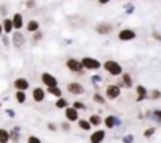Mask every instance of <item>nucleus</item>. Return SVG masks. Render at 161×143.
Masks as SVG:
<instances>
[{
  "mask_svg": "<svg viewBox=\"0 0 161 143\" xmlns=\"http://www.w3.org/2000/svg\"><path fill=\"white\" fill-rule=\"evenodd\" d=\"M104 69L112 76H120L122 74V66L117 61H114V60H108L104 63Z\"/></svg>",
  "mask_w": 161,
  "mask_h": 143,
  "instance_id": "f257e3e1",
  "label": "nucleus"
},
{
  "mask_svg": "<svg viewBox=\"0 0 161 143\" xmlns=\"http://www.w3.org/2000/svg\"><path fill=\"white\" fill-rule=\"evenodd\" d=\"M80 64H82V68H86V69H98V68L101 66V63H100L98 60H95V58H90V57H86V58H82Z\"/></svg>",
  "mask_w": 161,
  "mask_h": 143,
  "instance_id": "f03ea898",
  "label": "nucleus"
},
{
  "mask_svg": "<svg viewBox=\"0 0 161 143\" xmlns=\"http://www.w3.org/2000/svg\"><path fill=\"white\" fill-rule=\"evenodd\" d=\"M106 96H108L109 99L119 98V96H120V87H119V85H109V87L106 88Z\"/></svg>",
  "mask_w": 161,
  "mask_h": 143,
  "instance_id": "7ed1b4c3",
  "label": "nucleus"
},
{
  "mask_svg": "<svg viewBox=\"0 0 161 143\" xmlns=\"http://www.w3.org/2000/svg\"><path fill=\"white\" fill-rule=\"evenodd\" d=\"M68 91L71 93V94H82L84 93V87L80 85V84H77V82H73V84H68Z\"/></svg>",
  "mask_w": 161,
  "mask_h": 143,
  "instance_id": "20e7f679",
  "label": "nucleus"
},
{
  "mask_svg": "<svg viewBox=\"0 0 161 143\" xmlns=\"http://www.w3.org/2000/svg\"><path fill=\"white\" fill-rule=\"evenodd\" d=\"M66 66H68V69L73 71V73H80V71H82V64H80V61H77L74 58H69L66 61Z\"/></svg>",
  "mask_w": 161,
  "mask_h": 143,
  "instance_id": "39448f33",
  "label": "nucleus"
},
{
  "mask_svg": "<svg viewBox=\"0 0 161 143\" xmlns=\"http://www.w3.org/2000/svg\"><path fill=\"white\" fill-rule=\"evenodd\" d=\"M41 80H43L44 85H47V88H49V87H57V79H55L54 76L47 74V73H44V74L41 76Z\"/></svg>",
  "mask_w": 161,
  "mask_h": 143,
  "instance_id": "423d86ee",
  "label": "nucleus"
},
{
  "mask_svg": "<svg viewBox=\"0 0 161 143\" xmlns=\"http://www.w3.org/2000/svg\"><path fill=\"white\" fill-rule=\"evenodd\" d=\"M134 38H136V33L133 30H122L119 33V39H122V41H130V39H134Z\"/></svg>",
  "mask_w": 161,
  "mask_h": 143,
  "instance_id": "0eeeda50",
  "label": "nucleus"
},
{
  "mask_svg": "<svg viewBox=\"0 0 161 143\" xmlns=\"http://www.w3.org/2000/svg\"><path fill=\"white\" fill-rule=\"evenodd\" d=\"M122 76V74H120ZM133 82H131V76L130 74H123L120 77V82H119V87H125V88H131Z\"/></svg>",
  "mask_w": 161,
  "mask_h": 143,
  "instance_id": "6e6552de",
  "label": "nucleus"
},
{
  "mask_svg": "<svg viewBox=\"0 0 161 143\" xmlns=\"http://www.w3.org/2000/svg\"><path fill=\"white\" fill-rule=\"evenodd\" d=\"M97 32L100 35H108V33L112 32V25L111 24H98L97 25Z\"/></svg>",
  "mask_w": 161,
  "mask_h": 143,
  "instance_id": "1a4fd4ad",
  "label": "nucleus"
},
{
  "mask_svg": "<svg viewBox=\"0 0 161 143\" xmlns=\"http://www.w3.org/2000/svg\"><path fill=\"white\" fill-rule=\"evenodd\" d=\"M104 130H97V132H93L92 134V137H90V141L92 143H101L103 140H104Z\"/></svg>",
  "mask_w": 161,
  "mask_h": 143,
  "instance_id": "9d476101",
  "label": "nucleus"
},
{
  "mask_svg": "<svg viewBox=\"0 0 161 143\" xmlns=\"http://www.w3.org/2000/svg\"><path fill=\"white\" fill-rule=\"evenodd\" d=\"M65 116H66L68 121H76V120H77V110L73 109V107H68V109L65 110Z\"/></svg>",
  "mask_w": 161,
  "mask_h": 143,
  "instance_id": "9b49d317",
  "label": "nucleus"
},
{
  "mask_svg": "<svg viewBox=\"0 0 161 143\" xmlns=\"http://www.w3.org/2000/svg\"><path fill=\"white\" fill-rule=\"evenodd\" d=\"M14 87L18 88V91H24V90L29 88V82H27L25 79H18V80L14 82Z\"/></svg>",
  "mask_w": 161,
  "mask_h": 143,
  "instance_id": "f8f14e48",
  "label": "nucleus"
},
{
  "mask_svg": "<svg viewBox=\"0 0 161 143\" xmlns=\"http://www.w3.org/2000/svg\"><path fill=\"white\" fill-rule=\"evenodd\" d=\"M33 99H35L36 102L44 101V90H43V88H35V90H33Z\"/></svg>",
  "mask_w": 161,
  "mask_h": 143,
  "instance_id": "ddd939ff",
  "label": "nucleus"
},
{
  "mask_svg": "<svg viewBox=\"0 0 161 143\" xmlns=\"http://www.w3.org/2000/svg\"><path fill=\"white\" fill-rule=\"evenodd\" d=\"M13 28H22V14H14V18H13Z\"/></svg>",
  "mask_w": 161,
  "mask_h": 143,
  "instance_id": "4468645a",
  "label": "nucleus"
},
{
  "mask_svg": "<svg viewBox=\"0 0 161 143\" xmlns=\"http://www.w3.org/2000/svg\"><path fill=\"white\" fill-rule=\"evenodd\" d=\"M104 123H106V126H108L109 129H111V127H114L115 124H117V126L120 124V121H119L117 118H114V116H108V118L104 120Z\"/></svg>",
  "mask_w": 161,
  "mask_h": 143,
  "instance_id": "2eb2a0df",
  "label": "nucleus"
},
{
  "mask_svg": "<svg viewBox=\"0 0 161 143\" xmlns=\"http://www.w3.org/2000/svg\"><path fill=\"white\" fill-rule=\"evenodd\" d=\"M10 140V132L5 129H0V143H8Z\"/></svg>",
  "mask_w": 161,
  "mask_h": 143,
  "instance_id": "dca6fc26",
  "label": "nucleus"
},
{
  "mask_svg": "<svg viewBox=\"0 0 161 143\" xmlns=\"http://www.w3.org/2000/svg\"><path fill=\"white\" fill-rule=\"evenodd\" d=\"M24 44V36L21 33H14V46L16 47H21Z\"/></svg>",
  "mask_w": 161,
  "mask_h": 143,
  "instance_id": "f3484780",
  "label": "nucleus"
},
{
  "mask_svg": "<svg viewBox=\"0 0 161 143\" xmlns=\"http://www.w3.org/2000/svg\"><path fill=\"white\" fill-rule=\"evenodd\" d=\"M89 123H90L92 126H100V124H101V118H100V115H92L90 120H89Z\"/></svg>",
  "mask_w": 161,
  "mask_h": 143,
  "instance_id": "a211bd4d",
  "label": "nucleus"
},
{
  "mask_svg": "<svg viewBox=\"0 0 161 143\" xmlns=\"http://www.w3.org/2000/svg\"><path fill=\"white\" fill-rule=\"evenodd\" d=\"M2 28H3L5 32H8V33H10V32L13 30V22H11L10 19H5V21H3V25H2Z\"/></svg>",
  "mask_w": 161,
  "mask_h": 143,
  "instance_id": "6ab92c4d",
  "label": "nucleus"
},
{
  "mask_svg": "<svg viewBox=\"0 0 161 143\" xmlns=\"http://www.w3.org/2000/svg\"><path fill=\"white\" fill-rule=\"evenodd\" d=\"M38 28H40V24H38L36 21H30L29 25H27V30H29V32H36Z\"/></svg>",
  "mask_w": 161,
  "mask_h": 143,
  "instance_id": "aec40b11",
  "label": "nucleus"
},
{
  "mask_svg": "<svg viewBox=\"0 0 161 143\" xmlns=\"http://www.w3.org/2000/svg\"><path fill=\"white\" fill-rule=\"evenodd\" d=\"M79 127L82 129V130H89L92 127V124L89 121H86V120H79Z\"/></svg>",
  "mask_w": 161,
  "mask_h": 143,
  "instance_id": "412c9836",
  "label": "nucleus"
},
{
  "mask_svg": "<svg viewBox=\"0 0 161 143\" xmlns=\"http://www.w3.org/2000/svg\"><path fill=\"white\" fill-rule=\"evenodd\" d=\"M136 91L139 93V98H137V101H142V99L147 96V91H145V88H144V87H141V85L136 88Z\"/></svg>",
  "mask_w": 161,
  "mask_h": 143,
  "instance_id": "4be33fe9",
  "label": "nucleus"
},
{
  "mask_svg": "<svg viewBox=\"0 0 161 143\" xmlns=\"http://www.w3.org/2000/svg\"><path fill=\"white\" fill-rule=\"evenodd\" d=\"M47 91H49L51 94H54V96H58V98L62 96V90H58L57 87H49V88H47Z\"/></svg>",
  "mask_w": 161,
  "mask_h": 143,
  "instance_id": "5701e85b",
  "label": "nucleus"
},
{
  "mask_svg": "<svg viewBox=\"0 0 161 143\" xmlns=\"http://www.w3.org/2000/svg\"><path fill=\"white\" fill-rule=\"evenodd\" d=\"M66 105H68V101L63 99V98H60V99L55 102V107H57V109H63V107H66Z\"/></svg>",
  "mask_w": 161,
  "mask_h": 143,
  "instance_id": "b1692460",
  "label": "nucleus"
},
{
  "mask_svg": "<svg viewBox=\"0 0 161 143\" xmlns=\"http://www.w3.org/2000/svg\"><path fill=\"white\" fill-rule=\"evenodd\" d=\"M16 99H18V102H25V93L24 91H18L16 93Z\"/></svg>",
  "mask_w": 161,
  "mask_h": 143,
  "instance_id": "393cba45",
  "label": "nucleus"
},
{
  "mask_svg": "<svg viewBox=\"0 0 161 143\" xmlns=\"http://www.w3.org/2000/svg\"><path fill=\"white\" fill-rule=\"evenodd\" d=\"M93 99H95V102H98V104H104V98H103V96H100V94H95V96H93Z\"/></svg>",
  "mask_w": 161,
  "mask_h": 143,
  "instance_id": "a878e982",
  "label": "nucleus"
},
{
  "mask_svg": "<svg viewBox=\"0 0 161 143\" xmlns=\"http://www.w3.org/2000/svg\"><path fill=\"white\" fill-rule=\"evenodd\" d=\"M73 109H76V110H77V109H86V104H82V102H79V101H77V102L73 104Z\"/></svg>",
  "mask_w": 161,
  "mask_h": 143,
  "instance_id": "bb28decb",
  "label": "nucleus"
},
{
  "mask_svg": "<svg viewBox=\"0 0 161 143\" xmlns=\"http://www.w3.org/2000/svg\"><path fill=\"white\" fill-rule=\"evenodd\" d=\"M27 143H41V140L36 138V137H29V141Z\"/></svg>",
  "mask_w": 161,
  "mask_h": 143,
  "instance_id": "cd10ccee",
  "label": "nucleus"
},
{
  "mask_svg": "<svg viewBox=\"0 0 161 143\" xmlns=\"http://www.w3.org/2000/svg\"><path fill=\"white\" fill-rule=\"evenodd\" d=\"M153 132H155V129H148V130L144 132V135H145V137H150V135H153Z\"/></svg>",
  "mask_w": 161,
  "mask_h": 143,
  "instance_id": "c85d7f7f",
  "label": "nucleus"
},
{
  "mask_svg": "<svg viewBox=\"0 0 161 143\" xmlns=\"http://www.w3.org/2000/svg\"><path fill=\"white\" fill-rule=\"evenodd\" d=\"M123 141H125V143H131V141H133V135H126V137L123 138Z\"/></svg>",
  "mask_w": 161,
  "mask_h": 143,
  "instance_id": "c756f323",
  "label": "nucleus"
},
{
  "mask_svg": "<svg viewBox=\"0 0 161 143\" xmlns=\"http://www.w3.org/2000/svg\"><path fill=\"white\" fill-rule=\"evenodd\" d=\"M152 98H153V99H158V98H159V91H153V93H152Z\"/></svg>",
  "mask_w": 161,
  "mask_h": 143,
  "instance_id": "7c9ffc66",
  "label": "nucleus"
},
{
  "mask_svg": "<svg viewBox=\"0 0 161 143\" xmlns=\"http://www.w3.org/2000/svg\"><path fill=\"white\" fill-rule=\"evenodd\" d=\"M27 7H29V8L35 7V2H33V0H29V2H27Z\"/></svg>",
  "mask_w": 161,
  "mask_h": 143,
  "instance_id": "2f4dec72",
  "label": "nucleus"
},
{
  "mask_svg": "<svg viewBox=\"0 0 161 143\" xmlns=\"http://www.w3.org/2000/svg\"><path fill=\"white\" fill-rule=\"evenodd\" d=\"M7 115H10V118H13L14 116V112L13 110H7Z\"/></svg>",
  "mask_w": 161,
  "mask_h": 143,
  "instance_id": "473e14b6",
  "label": "nucleus"
},
{
  "mask_svg": "<svg viewBox=\"0 0 161 143\" xmlns=\"http://www.w3.org/2000/svg\"><path fill=\"white\" fill-rule=\"evenodd\" d=\"M49 129H51V130H55L57 127H55V124H52V123H49Z\"/></svg>",
  "mask_w": 161,
  "mask_h": 143,
  "instance_id": "72a5a7b5",
  "label": "nucleus"
},
{
  "mask_svg": "<svg viewBox=\"0 0 161 143\" xmlns=\"http://www.w3.org/2000/svg\"><path fill=\"white\" fill-rule=\"evenodd\" d=\"M98 2H100L101 5H104V3H108V2H111V0H98Z\"/></svg>",
  "mask_w": 161,
  "mask_h": 143,
  "instance_id": "f704fd0d",
  "label": "nucleus"
},
{
  "mask_svg": "<svg viewBox=\"0 0 161 143\" xmlns=\"http://www.w3.org/2000/svg\"><path fill=\"white\" fill-rule=\"evenodd\" d=\"M2 30H3V28H2V24H0V35H2Z\"/></svg>",
  "mask_w": 161,
  "mask_h": 143,
  "instance_id": "c9c22d12",
  "label": "nucleus"
}]
</instances>
